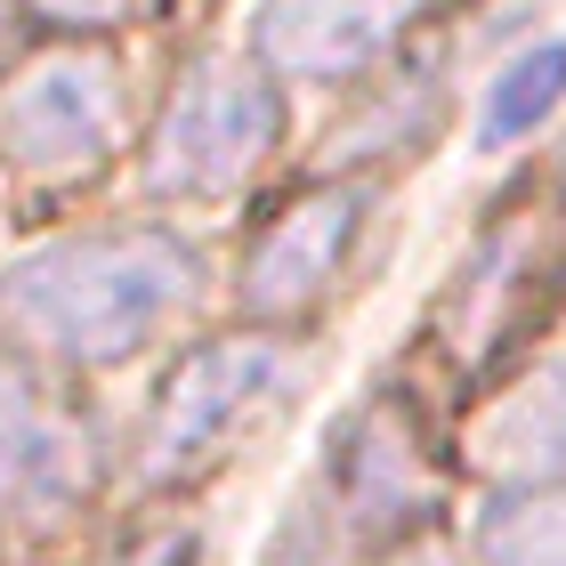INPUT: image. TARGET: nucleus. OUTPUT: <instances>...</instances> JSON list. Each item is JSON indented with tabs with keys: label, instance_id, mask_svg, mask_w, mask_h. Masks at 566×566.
<instances>
[{
	"label": "nucleus",
	"instance_id": "obj_1",
	"mask_svg": "<svg viewBox=\"0 0 566 566\" xmlns=\"http://www.w3.org/2000/svg\"><path fill=\"white\" fill-rule=\"evenodd\" d=\"M202 300V260L170 227H90L9 260L0 332L49 365L106 373L146 356Z\"/></svg>",
	"mask_w": 566,
	"mask_h": 566
},
{
	"label": "nucleus",
	"instance_id": "obj_2",
	"mask_svg": "<svg viewBox=\"0 0 566 566\" xmlns=\"http://www.w3.org/2000/svg\"><path fill=\"white\" fill-rule=\"evenodd\" d=\"M307 348L283 340V332H235V340L195 348L187 365L163 380L138 437V478L178 485L195 470H219L235 446H251L283 405L307 389Z\"/></svg>",
	"mask_w": 566,
	"mask_h": 566
},
{
	"label": "nucleus",
	"instance_id": "obj_3",
	"mask_svg": "<svg viewBox=\"0 0 566 566\" xmlns=\"http://www.w3.org/2000/svg\"><path fill=\"white\" fill-rule=\"evenodd\" d=\"M283 73L268 57H202L187 65V82L170 90L163 122L146 138V195L154 202H219L243 178L268 170V154L283 146Z\"/></svg>",
	"mask_w": 566,
	"mask_h": 566
},
{
	"label": "nucleus",
	"instance_id": "obj_4",
	"mask_svg": "<svg viewBox=\"0 0 566 566\" xmlns=\"http://www.w3.org/2000/svg\"><path fill=\"white\" fill-rule=\"evenodd\" d=\"M122 130H130V73L114 49L65 41L0 82V170L33 187L90 178L122 146Z\"/></svg>",
	"mask_w": 566,
	"mask_h": 566
},
{
	"label": "nucleus",
	"instance_id": "obj_5",
	"mask_svg": "<svg viewBox=\"0 0 566 566\" xmlns=\"http://www.w3.org/2000/svg\"><path fill=\"white\" fill-rule=\"evenodd\" d=\"M97 485V437L82 413L41 389L33 365L0 356V518L9 526H57Z\"/></svg>",
	"mask_w": 566,
	"mask_h": 566
},
{
	"label": "nucleus",
	"instance_id": "obj_6",
	"mask_svg": "<svg viewBox=\"0 0 566 566\" xmlns=\"http://www.w3.org/2000/svg\"><path fill=\"white\" fill-rule=\"evenodd\" d=\"M373 211H380L373 178H332V187L300 195L292 211L251 243V260H243V307H251V316H275V324L283 316H307V307L348 275Z\"/></svg>",
	"mask_w": 566,
	"mask_h": 566
},
{
	"label": "nucleus",
	"instance_id": "obj_7",
	"mask_svg": "<svg viewBox=\"0 0 566 566\" xmlns=\"http://www.w3.org/2000/svg\"><path fill=\"white\" fill-rule=\"evenodd\" d=\"M324 485H332V526L348 543H413L437 518V478L389 405H356L332 429Z\"/></svg>",
	"mask_w": 566,
	"mask_h": 566
},
{
	"label": "nucleus",
	"instance_id": "obj_8",
	"mask_svg": "<svg viewBox=\"0 0 566 566\" xmlns=\"http://www.w3.org/2000/svg\"><path fill=\"white\" fill-rule=\"evenodd\" d=\"M429 0H268L260 9V57L283 82H356L405 41Z\"/></svg>",
	"mask_w": 566,
	"mask_h": 566
},
{
	"label": "nucleus",
	"instance_id": "obj_9",
	"mask_svg": "<svg viewBox=\"0 0 566 566\" xmlns=\"http://www.w3.org/2000/svg\"><path fill=\"white\" fill-rule=\"evenodd\" d=\"M566 106V33L526 41L518 57H502L478 90V154H510L526 146L543 122Z\"/></svg>",
	"mask_w": 566,
	"mask_h": 566
},
{
	"label": "nucleus",
	"instance_id": "obj_10",
	"mask_svg": "<svg viewBox=\"0 0 566 566\" xmlns=\"http://www.w3.org/2000/svg\"><path fill=\"white\" fill-rule=\"evenodd\" d=\"M470 534L485 566H566V478H494Z\"/></svg>",
	"mask_w": 566,
	"mask_h": 566
},
{
	"label": "nucleus",
	"instance_id": "obj_11",
	"mask_svg": "<svg viewBox=\"0 0 566 566\" xmlns=\"http://www.w3.org/2000/svg\"><path fill=\"white\" fill-rule=\"evenodd\" d=\"M478 461L494 478H566V365L534 373L526 389L478 429Z\"/></svg>",
	"mask_w": 566,
	"mask_h": 566
},
{
	"label": "nucleus",
	"instance_id": "obj_12",
	"mask_svg": "<svg viewBox=\"0 0 566 566\" xmlns=\"http://www.w3.org/2000/svg\"><path fill=\"white\" fill-rule=\"evenodd\" d=\"M429 122H437V90H429V73H413V82H397L373 106V122L332 130V163H380V154H405V146L429 138Z\"/></svg>",
	"mask_w": 566,
	"mask_h": 566
},
{
	"label": "nucleus",
	"instance_id": "obj_13",
	"mask_svg": "<svg viewBox=\"0 0 566 566\" xmlns=\"http://www.w3.org/2000/svg\"><path fill=\"white\" fill-rule=\"evenodd\" d=\"M268 566H340V526H332V510H300V518L283 526Z\"/></svg>",
	"mask_w": 566,
	"mask_h": 566
},
{
	"label": "nucleus",
	"instance_id": "obj_14",
	"mask_svg": "<svg viewBox=\"0 0 566 566\" xmlns=\"http://www.w3.org/2000/svg\"><path fill=\"white\" fill-rule=\"evenodd\" d=\"M24 9L49 17V24H73V33H82V24H114V17H130L138 0H24Z\"/></svg>",
	"mask_w": 566,
	"mask_h": 566
},
{
	"label": "nucleus",
	"instance_id": "obj_15",
	"mask_svg": "<svg viewBox=\"0 0 566 566\" xmlns=\"http://www.w3.org/2000/svg\"><path fill=\"white\" fill-rule=\"evenodd\" d=\"M9 41H17V0H0V57H9Z\"/></svg>",
	"mask_w": 566,
	"mask_h": 566
},
{
	"label": "nucleus",
	"instance_id": "obj_16",
	"mask_svg": "<svg viewBox=\"0 0 566 566\" xmlns=\"http://www.w3.org/2000/svg\"><path fill=\"white\" fill-rule=\"evenodd\" d=\"M138 566H187V543H163L154 558H138Z\"/></svg>",
	"mask_w": 566,
	"mask_h": 566
}]
</instances>
